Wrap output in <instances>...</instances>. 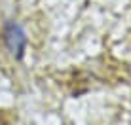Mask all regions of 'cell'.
I'll list each match as a JSON object with an SVG mask.
<instances>
[{
    "instance_id": "cell-1",
    "label": "cell",
    "mask_w": 131,
    "mask_h": 125,
    "mask_svg": "<svg viewBox=\"0 0 131 125\" xmlns=\"http://www.w3.org/2000/svg\"><path fill=\"white\" fill-rule=\"evenodd\" d=\"M4 42H6V47L10 49L12 55L15 59H21L25 55L29 38H27L25 29L19 23L10 21V23H6V27H4Z\"/></svg>"
}]
</instances>
